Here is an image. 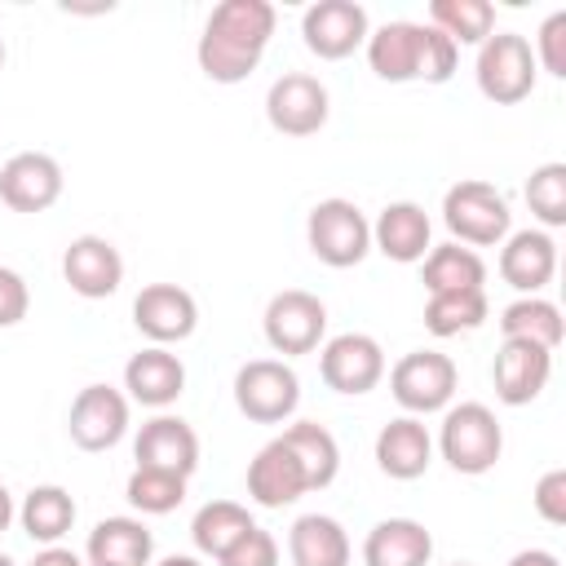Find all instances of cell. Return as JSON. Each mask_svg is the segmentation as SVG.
I'll list each match as a JSON object with an SVG mask.
<instances>
[{
  "label": "cell",
  "instance_id": "7",
  "mask_svg": "<svg viewBox=\"0 0 566 566\" xmlns=\"http://www.w3.org/2000/svg\"><path fill=\"white\" fill-rule=\"evenodd\" d=\"M301 402V380L283 358H252L234 371V407L256 424H283Z\"/></svg>",
  "mask_w": 566,
  "mask_h": 566
},
{
  "label": "cell",
  "instance_id": "2",
  "mask_svg": "<svg viewBox=\"0 0 566 566\" xmlns=\"http://www.w3.org/2000/svg\"><path fill=\"white\" fill-rule=\"evenodd\" d=\"M438 451L455 473H491L500 451H504V429L486 402H460L447 407L442 429H438Z\"/></svg>",
  "mask_w": 566,
  "mask_h": 566
},
{
  "label": "cell",
  "instance_id": "16",
  "mask_svg": "<svg viewBox=\"0 0 566 566\" xmlns=\"http://www.w3.org/2000/svg\"><path fill=\"white\" fill-rule=\"evenodd\" d=\"M553 376V349L531 345V340H504L495 363H491V380H495V398L504 407H526L544 394Z\"/></svg>",
  "mask_w": 566,
  "mask_h": 566
},
{
  "label": "cell",
  "instance_id": "40",
  "mask_svg": "<svg viewBox=\"0 0 566 566\" xmlns=\"http://www.w3.org/2000/svg\"><path fill=\"white\" fill-rule=\"evenodd\" d=\"M31 566H84V562H80V553L49 544V548H40V553H35V562H31Z\"/></svg>",
  "mask_w": 566,
  "mask_h": 566
},
{
  "label": "cell",
  "instance_id": "37",
  "mask_svg": "<svg viewBox=\"0 0 566 566\" xmlns=\"http://www.w3.org/2000/svg\"><path fill=\"white\" fill-rule=\"evenodd\" d=\"M217 562H221V566H279V539H274L270 531L252 526V531H243Z\"/></svg>",
  "mask_w": 566,
  "mask_h": 566
},
{
  "label": "cell",
  "instance_id": "30",
  "mask_svg": "<svg viewBox=\"0 0 566 566\" xmlns=\"http://www.w3.org/2000/svg\"><path fill=\"white\" fill-rule=\"evenodd\" d=\"M500 332H504V340H531V345L557 349L566 323H562V310L553 301H544V296H517L513 305H504Z\"/></svg>",
  "mask_w": 566,
  "mask_h": 566
},
{
  "label": "cell",
  "instance_id": "32",
  "mask_svg": "<svg viewBox=\"0 0 566 566\" xmlns=\"http://www.w3.org/2000/svg\"><path fill=\"white\" fill-rule=\"evenodd\" d=\"M429 27H438L455 49L460 44H482L495 31V9L486 0H433L429 4Z\"/></svg>",
  "mask_w": 566,
  "mask_h": 566
},
{
  "label": "cell",
  "instance_id": "23",
  "mask_svg": "<svg viewBox=\"0 0 566 566\" xmlns=\"http://www.w3.org/2000/svg\"><path fill=\"white\" fill-rule=\"evenodd\" d=\"M376 464L380 473L398 478V482H411V478H424L429 464H433V438L424 429L420 416H398L389 420L380 433H376Z\"/></svg>",
  "mask_w": 566,
  "mask_h": 566
},
{
  "label": "cell",
  "instance_id": "20",
  "mask_svg": "<svg viewBox=\"0 0 566 566\" xmlns=\"http://www.w3.org/2000/svg\"><path fill=\"white\" fill-rule=\"evenodd\" d=\"M557 270V243L544 230H513L500 248V279L522 292V296H539V287L553 283Z\"/></svg>",
  "mask_w": 566,
  "mask_h": 566
},
{
  "label": "cell",
  "instance_id": "39",
  "mask_svg": "<svg viewBox=\"0 0 566 566\" xmlns=\"http://www.w3.org/2000/svg\"><path fill=\"white\" fill-rule=\"evenodd\" d=\"M31 310V292H27V279L9 265H0V327H13L22 323Z\"/></svg>",
  "mask_w": 566,
  "mask_h": 566
},
{
  "label": "cell",
  "instance_id": "12",
  "mask_svg": "<svg viewBox=\"0 0 566 566\" xmlns=\"http://www.w3.org/2000/svg\"><path fill=\"white\" fill-rule=\"evenodd\" d=\"M66 433L80 451H106L128 433V398L111 385H84L71 402Z\"/></svg>",
  "mask_w": 566,
  "mask_h": 566
},
{
  "label": "cell",
  "instance_id": "11",
  "mask_svg": "<svg viewBox=\"0 0 566 566\" xmlns=\"http://www.w3.org/2000/svg\"><path fill=\"white\" fill-rule=\"evenodd\" d=\"M301 35H305V49L314 57L340 62L358 44H367V35H371L367 9L358 0H318L301 13Z\"/></svg>",
  "mask_w": 566,
  "mask_h": 566
},
{
  "label": "cell",
  "instance_id": "4",
  "mask_svg": "<svg viewBox=\"0 0 566 566\" xmlns=\"http://www.w3.org/2000/svg\"><path fill=\"white\" fill-rule=\"evenodd\" d=\"M305 243L323 265L349 270L371 252V221L349 199H318L305 217Z\"/></svg>",
  "mask_w": 566,
  "mask_h": 566
},
{
  "label": "cell",
  "instance_id": "35",
  "mask_svg": "<svg viewBox=\"0 0 566 566\" xmlns=\"http://www.w3.org/2000/svg\"><path fill=\"white\" fill-rule=\"evenodd\" d=\"M526 203L544 226H566V164H539L526 181Z\"/></svg>",
  "mask_w": 566,
  "mask_h": 566
},
{
  "label": "cell",
  "instance_id": "17",
  "mask_svg": "<svg viewBox=\"0 0 566 566\" xmlns=\"http://www.w3.org/2000/svg\"><path fill=\"white\" fill-rule=\"evenodd\" d=\"M133 460H137V469L190 478L199 469V438L181 416H155L142 424V433L133 442Z\"/></svg>",
  "mask_w": 566,
  "mask_h": 566
},
{
  "label": "cell",
  "instance_id": "13",
  "mask_svg": "<svg viewBox=\"0 0 566 566\" xmlns=\"http://www.w3.org/2000/svg\"><path fill=\"white\" fill-rule=\"evenodd\" d=\"M62 279H66V287H71L75 296L102 301V296L119 292V283H124V256H119V248H115L111 239H102V234H80V239H71L66 252H62Z\"/></svg>",
  "mask_w": 566,
  "mask_h": 566
},
{
  "label": "cell",
  "instance_id": "28",
  "mask_svg": "<svg viewBox=\"0 0 566 566\" xmlns=\"http://www.w3.org/2000/svg\"><path fill=\"white\" fill-rule=\"evenodd\" d=\"M18 522H22V531L35 539V544H57L71 526H75V500H71V491L66 486H31L27 491V500H22V509H18Z\"/></svg>",
  "mask_w": 566,
  "mask_h": 566
},
{
  "label": "cell",
  "instance_id": "6",
  "mask_svg": "<svg viewBox=\"0 0 566 566\" xmlns=\"http://www.w3.org/2000/svg\"><path fill=\"white\" fill-rule=\"evenodd\" d=\"M460 371L447 354L438 349H411L394 363L389 371V394L407 416H429V411H447L455 398Z\"/></svg>",
  "mask_w": 566,
  "mask_h": 566
},
{
  "label": "cell",
  "instance_id": "27",
  "mask_svg": "<svg viewBox=\"0 0 566 566\" xmlns=\"http://www.w3.org/2000/svg\"><path fill=\"white\" fill-rule=\"evenodd\" d=\"M279 438H283V442L292 447V455L301 460L310 491H323V486L336 482V473H340V447H336V438H332L318 420H296V424H287Z\"/></svg>",
  "mask_w": 566,
  "mask_h": 566
},
{
  "label": "cell",
  "instance_id": "45",
  "mask_svg": "<svg viewBox=\"0 0 566 566\" xmlns=\"http://www.w3.org/2000/svg\"><path fill=\"white\" fill-rule=\"evenodd\" d=\"M0 71H4V40H0Z\"/></svg>",
  "mask_w": 566,
  "mask_h": 566
},
{
  "label": "cell",
  "instance_id": "43",
  "mask_svg": "<svg viewBox=\"0 0 566 566\" xmlns=\"http://www.w3.org/2000/svg\"><path fill=\"white\" fill-rule=\"evenodd\" d=\"M159 566H199V557H186V553H172V557H164Z\"/></svg>",
  "mask_w": 566,
  "mask_h": 566
},
{
  "label": "cell",
  "instance_id": "15",
  "mask_svg": "<svg viewBox=\"0 0 566 566\" xmlns=\"http://www.w3.org/2000/svg\"><path fill=\"white\" fill-rule=\"evenodd\" d=\"M133 323L146 340L172 345V340H186L199 327V305L177 283H146L133 301Z\"/></svg>",
  "mask_w": 566,
  "mask_h": 566
},
{
  "label": "cell",
  "instance_id": "1",
  "mask_svg": "<svg viewBox=\"0 0 566 566\" xmlns=\"http://www.w3.org/2000/svg\"><path fill=\"white\" fill-rule=\"evenodd\" d=\"M274 35V4L270 0H221L199 35V71L212 84H239L256 71L265 44Z\"/></svg>",
  "mask_w": 566,
  "mask_h": 566
},
{
  "label": "cell",
  "instance_id": "9",
  "mask_svg": "<svg viewBox=\"0 0 566 566\" xmlns=\"http://www.w3.org/2000/svg\"><path fill=\"white\" fill-rule=\"evenodd\" d=\"M327 111H332V102H327L323 80L318 75H305V71L279 75L270 84V93H265V119L283 137H310V133H318L327 124Z\"/></svg>",
  "mask_w": 566,
  "mask_h": 566
},
{
  "label": "cell",
  "instance_id": "8",
  "mask_svg": "<svg viewBox=\"0 0 566 566\" xmlns=\"http://www.w3.org/2000/svg\"><path fill=\"white\" fill-rule=\"evenodd\" d=\"M261 327H265V340L274 354H287V358L310 354V349H318V340L327 332V305L305 287H283L270 296Z\"/></svg>",
  "mask_w": 566,
  "mask_h": 566
},
{
  "label": "cell",
  "instance_id": "42",
  "mask_svg": "<svg viewBox=\"0 0 566 566\" xmlns=\"http://www.w3.org/2000/svg\"><path fill=\"white\" fill-rule=\"evenodd\" d=\"M9 522H13V495H9V486L0 482V531H9Z\"/></svg>",
  "mask_w": 566,
  "mask_h": 566
},
{
  "label": "cell",
  "instance_id": "25",
  "mask_svg": "<svg viewBox=\"0 0 566 566\" xmlns=\"http://www.w3.org/2000/svg\"><path fill=\"white\" fill-rule=\"evenodd\" d=\"M84 553H88V566H146L155 553V539L137 517H102L88 531Z\"/></svg>",
  "mask_w": 566,
  "mask_h": 566
},
{
  "label": "cell",
  "instance_id": "22",
  "mask_svg": "<svg viewBox=\"0 0 566 566\" xmlns=\"http://www.w3.org/2000/svg\"><path fill=\"white\" fill-rule=\"evenodd\" d=\"M124 389L142 407H155V411L172 407L181 398V389H186V367H181V358L172 349L150 345V349H142V354H133L124 363Z\"/></svg>",
  "mask_w": 566,
  "mask_h": 566
},
{
  "label": "cell",
  "instance_id": "26",
  "mask_svg": "<svg viewBox=\"0 0 566 566\" xmlns=\"http://www.w3.org/2000/svg\"><path fill=\"white\" fill-rule=\"evenodd\" d=\"M292 566H349V535L327 513H305L287 531Z\"/></svg>",
  "mask_w": 566,
  "mask_h": 566
},
{
  "label": "cell",
  "instance_id": "44",
  "mask_svg": "<svg viewBox=\"0 0 566 566\" xmlns=\"http://www.w3.org/2000/svg\"><path fill=\"white\" fill-rule=\"evenodd\" d=\"M0 566H13V557H9V553H0Z\"/></svg>",
  "mask_w": 566,
  "mask_h": 566
},
{
  "label": "cell",
  "instance_id": "14",
  "mask_svg": "<svg viewBox=\"0 0 566 566\" xmlns=\"http://www.w3.org/2000/svg\"><path fill=\"white\" fill-rule=\"evenodd\" d=\"M62 195V164L44 150H18L0 164V203L13 212H44Z\"/></svg>",
  "mask_w": 566,
  "mask_h": 566
},
{
  "label": "cell",
  "instance_id": "31",
  "mask_svg": "<svg viewBox=\"0 0 566 566\" xmlns=\"http://www.w3.org/2000/svg\"><path fill=\"white\" fill-rule=\"evenodd\" d=\"M256 522H252V513L243 509V504H234V500H208L199 513H195V522H190V539H195V548L203 553V557H221L243 531H252Z\"/></svg>",
  "mask_w": 566,
  "mask_h": 566
},
{
  "label": "cell",
  "instance_id": "19",
  "mask_svg": "<svg viewBox=\"0 0 566 566\" xmlns=\"http://www.w3.org/2000/svg\"><path fill=\"white\" fill-rule=\"evenodd\" d=\"M433 239V226L424 217L420 203L411 199H398V203H385L380 217L371 221V248L398 265H411V261H424L429 256V243Z\"/></svg>",
  "mask_w": 566,
  "mask_h": 566
},
{
  "label": "cell",
  "instance_id": "3",
  "mask_svg": "<svg viewBox=\"0 0 566 566\" xmlns=\"http://www.w3.org/2000/svg\"><path fill=\"white\" fill-rule=\"evenodd\" d=\"M442 221L455 234V243H473V248H495L509 239V199L491 186V181H455L442 195Z\"/></svg>",
  "mask_w": 566,
  "mask_h": 566
},
{
  "label": "cell",
  "instance_id": "21",
  "mask_svg": "<svg viewBox=\"0 0 566 566\" xmlns=\"http://www.w3.org/2000/svg\"><path fill=\"white\" fill-rule=\"evenodd\" d=\"M420 57H424V22L394 18L367 35V62L389 84L420 80Z\"/></svg>",
  "mask_w": 566,
  "mask_h": 566
},
{
  "label": "cell",
  "instance_id": "10",
  "mask_svg": "<svg viewBox=\"0 0 566 566\" xmlns=\"http://www.w3.org/2000/svg\"><path fill=\"white\" fill-rule=\"evenodd\" d=\"M318 376H323L327 389L358 398V394H367V389L380 385V376H385V349L367 332H340V336H332L323 345Z\"/></svg>",
  "mask_w": 566,
  "mask_h": 566
},
{
  "label": "cell",
  "instance_id": "36",
  "mask_svg": "<svg viewBox=\"0 0 566 566\" xmlns=\"http://www.w3.org/2000/svg\"><path fill=\"white\" fill-rule=\"evenodd\" d=\"M531 53H535V66H544L557 80H566V9H557V13L544 18Z\"/></svg>",
  "mask_w": 566,
  "mask_h": 566
},
{
  "label": "cell",
  "instance_id": "34",
  "mask_svg": "<svg viewBox=\"0 0 566 566\" xmlns=\"http://www.w3.org/2000/svg\"><path fill=\"white\" fill-rule=\"evenodd\" d=\"M124 495H128V504H133L137 513L164 517V513H172V509L186 500V478L159 473V469H133Z\"/></svg>",
  "mask_w": 566,
  "mask_h": 566
},
{
  "label": "cell",
  "instance_id": "46",
  "mask_svg": "<svg viewBox=\"0 0 566 566\" xmlns=\"http://www.w3.org/2000/svg\"><path fill=\"white\" fill-rule=\"evenodd\" d=\"M455 566H469V562H455Z\"/></svg>",
  "mask_w": 566,
  "mask_h": 566
},
{
  "label": "cell",
  "instance_id": "18",
  "mask_svg": "<svg viewBox=\"0 0 566 566\" xmlns=\"http://www.w3.org/2000/svg\"><path fill=\"white\" fill-rule=\"evenodd\" d=\"M305 491H310L305 486V469L292 455V447L283 438H270L248 464V495L261 509H283V504H296Z\"/></svg>",
  "mask_w": 566,
  "mask_h": 566
},
{
  "label": "cell",
  "instance_id": "29",
  "mask_svg": "<svg viewBox=\"0 0 566 566\" xmlns=\"http://www.w3.org/2000/svg\"><path fill=\"white\" fill-rule=\"evenodd\" d=\"M486 283V265L473 248H460V243H438L429 248L424 256V292L438 296V292H482Z\"/></svg>",
  "mask_w": 566,
  "mask_h": 566
},
{
  "label": "cell",
  "instance_id": "5",
  "mask_svg": "<svg viewBox=\"0 0 566 566\" xmlns=\"http://www.w3.org/2000/svg\"><path fill=\"white\" fill-rule=\"evenodd\" d=\"M535 53H531V40L517 35V31H491L482 44H478V62H473V75H478V88L482 97L500 102V106H513L522 97H531L535 88Z\"/></svg>",
  "mask_w": 566,
  "mask_h": 566
},
{
  "label": "cell",
  "instance_id": "33",
  "mask_svg": "<svg viewBox=\"0 0 566 566\" xmlns=\"http://www.w3.org/2000/svg\"><path fill=\"white\" fill-rule=\"evenodd\" d=\"M491 305L486 292H438L424 301V327L433 336H460V332H478L486 323Z\"/></svg>",
  "mask_w": 566,
  "mask_h": 566
},
{
  "label": "cell",
  "instance_id": "41",
  "mask_svg": "<svg viewBox=\"0 0 566 566\" xmlns=\"http://www.w3.org/2000/svg\"><path fill=\"white\" fill-rule=\"evenodd\" d=\"M509 566H562V562L548 548H522V553L509 557Z\"/></svg>",
  "mask_w": 566,
  "mask_h": 566
},
{
  "label": "cell",
  "instance_id": "24",
  "mask_svg": "<svg viewBox=\"0 0 566 566\" xmlns=\"http://www.w3.org/2000/svg\"><path fill=\"white\" fill-rule=\"evenodd\" d=\"M433 535L416 517H385L363 539V566H429Z\"/></svg>",
  "mask_w": 566,
  "mask_h": 566
},
{
  "label": "cell",
  "instance_id": "38",
  "mask_svg": "<svg viewBox=\"0 0 566 566\" xmlns=\"http://www.w3.org/2000/svg\"><path fill=\"white\" fill-rule=\"evenodd\" d=\"M535 513L548 522V526H566V469H548L539 482H535Z\"/></svg>",
  "mask_w": 566,
  "mask_h": 566
}]
</instances>
